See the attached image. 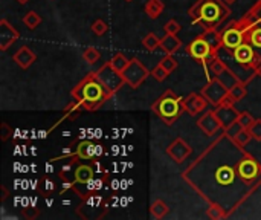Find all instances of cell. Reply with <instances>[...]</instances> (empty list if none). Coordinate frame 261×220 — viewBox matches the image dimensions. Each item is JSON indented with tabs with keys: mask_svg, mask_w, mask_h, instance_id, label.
Returning <instances> with one entry per match:
<instances>
[{
	"mask_svg": "<svg viewBox=\"0 0 261 220\" xmlns=\"http://www.w3.org/2000/svg\"><path fill=\"white\" fill-rule=\"evenodd\" d=\"M238 164V161H224L221 165L217 164L214 165L212 168V173H211V177L214 179L215 185L217 186H232L235 188V185H244L243 180H246L238 168V171L235 170V165Z\"/></svg>",
	"mask_w": 261,
	"mask_h": 220,
	"instance_id": "obj_1",
	"label": "cell"
},
{
	"mask_svg": "<svg viewBox=\"0 0 261 220\" xmlns=\"http://www.w3.org/2000/svg\"><path fill=\"white\" fill-rule=\"evenodd\" d=\"M223 42H224V45L227 46V48H238L240 45H241V36H240V33H237L235 29H231V31H227L226 34H224V37H223Z\"/></svg>",
	"mask_w": 261,
	"mask_h": 220,
	"instance_id": "obj_2",
	"label": "cell"
},
{
	"mask_svg": "<svg viewBox=\"0 0 261 220\" xmlns=\"http://www.w3.org/2000/svg\"><path fill=\"white\" fill-rule=\"evenodd\" d=\"M235 58L240 63H249L252 60V49L246 45H240L238 48H235Z\"/></svg>",
	"mask_w": 261,
	"mask_h": 220,
	"instance_id": "obj_3",
	"label": "cell"
},
{
	"mask_svg": "<svg viewBox=\"0 0 261 220\" xmlns=\"http://www.w3.org/2000/svg\"><path fill=\"white\" fill-rule=\"evenodd\" d=\"M177 110V103L174 100H165L160 104V113L164 116H176Z\"/></svg>",
	"mask_w": 261,
	"mask_h": 220,
	"instance_id": "obj_4",
	"label": "cell"
},
{
	"mask_svg": "<svg viewBox=\"0 0 261 220\" xmlns=\"http://www.w3.org/2000/svg\"><path fill=\"white\" fill-rule=\"evenodd\" d=\"M191 54L194 57H205L208 54V46L203 42H197L191 46Z\"/></svg>",
	"mask_w": 261,
	"mask_h": 220,
	"instance_id": "obj_5",
	"label": "cell"
},
{
	"mask_svg": "<svg viewBox=\"0 0 261 220\" xmlns=\"http://www.w3.org/2000/svg\"><path fill=\"white\" fill-rule=\"evenodd\" d=\"M252 43L255 46H259L261 48V29H256L253 34H252Z\"/></svg>",
	"mask_w": 261,
	"mask_h": 220,
	"instance_id": "obj_6",
	"label": "cell"
}]
</instances>
